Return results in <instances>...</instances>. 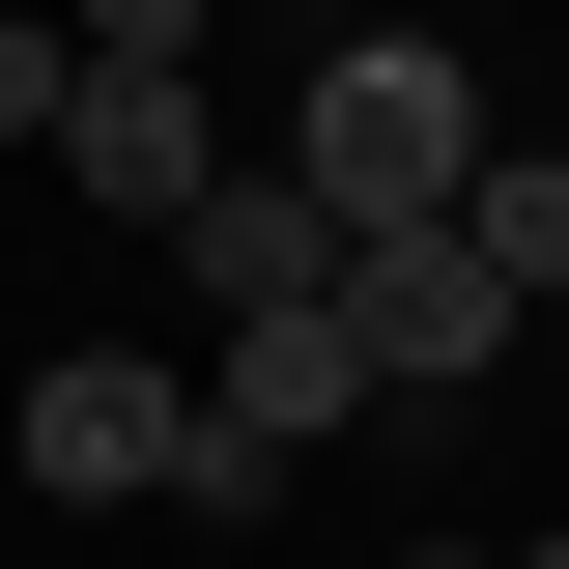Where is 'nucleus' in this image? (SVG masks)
Returning a JSON list of instances; mask_svg holds the SVG:
<instances>
[{
    "label": "nucleus",
    "mask_w": 569,
    "mask_h": 569,
    "mask_svg": "<svg viewBox=\"0 0 569 569\" xmlns=\"http://www.w3.org/2000/svg\"><path fill=\"white\" fill-rule=\"evenodd\" d=\"M399 569H512V541H399Z\"/></svg>",
    "instance_id": "10"
},
{
    "label": "nucleus",
    "mask_w": 569,
    "mask_h": 569,
    "mask_svg": "<svg viewBox=\"0 0 569 569\" xmlns=\"http://www.w3.org/2000/svg\"><path fill=\"white\" fill-rule=\"evenodd\" d=\"M171 257H200V313H313V284H342V200H313V171H228Z\"/></svg>",
    "instance_id": "6"
},
{
    "label": "nucleus",
    "mask_w": 569,
    "mask_h": 569,
    "mask_svg": "<svg viewBox=\"0 0 569 569\" xmlns=\"http://www.w3.org/2000/svg\"><path fill=\"white\" fill-rule=\"evenodd\" d=\"M512 569H569V541H512Z\"/></svg>",
    "instance_id": "11"
},
{
    "label": "nucleus",
    "mask_w": 569,
    "mask_h": 569,
    "mask_svg": "<svg viewBox=\"0 0 569 569\" xmlns=\"http://www.w3.org/2000/svg\"><path fill=\"white\" fill-rule=\"evenodd\" d=\"M86 114V29H0V142H58Z\"/></svg>",
    "instance_id": "8"
},
{
    "label": "nucleus",
    "mask_w": 569,
    "mask_h": 569,
    "mask_svg": "<svg viewBox=\"0 0 569 569\" xmlns=\"http://www.w3.org/2000/svg\"><path fill=\"white\" fill-rule=\"evenodd\" d=\"M200 342H228V370H200V399H228V427H257V456H313V427H342V399H370V313H342V284H313V313H200Z\"/></svg>",
    "instance_id": "5"
},
{
    "label": "nucleus",
    "mask_w": 569,
    "mask_h": 569,
    "mask_svg": "<svg viewBox=\"0 0 569 569\" xmlns=\"http://www.w3.org/2000/svg\"><path fill=\"white\" fill-rule=\"evenodd\" d=\"M58 171L114 228H200L228 200V114H200V58H86V114H58Z\"/></svg>",
    "instance_id": "4"
},
{
    "label": "nucleus",
    "mask_w": 569,
    "mask_h": 569,
    "mask_svg": "<svg viewBox=\"0 0 569 569\" xmlns=\"http://www.w3.org/2000/svg\"><path fill=\"white\" fill-rule=\"evenodd\" d=\"M58 29H86V58H200V0H58Z\"/></svg>",
    "instance_id": "9"
},
{
    "label": "nucleus",
    "mask_w": 569,
    "mask_h": 569,
    "mask_svg": "<svg viewBox=\"0 0 569 569\" xmlns=\"http://www.w3.org/2000/svg\"><path fill=\"white\" fill-rule=\"evenodd\" d=\"M456 228H485V284L541 313V284H569V142H485V200H456Z\"/></svg>",
    "instance_id": "7"
},
{
    "label": "nucleus",
    "mask_w": 569,
    "mask_h": 569,
    "mask_svg": "<svg viewBox=\"0 0 569 569\" xmlns=\"http://www.w3.org/2000/svg\"><path fill=\"white\" fill-rule=\"evenodd\" d=\"M342 313H370V399H485V370H512L485 228H370V257H342Z\"/></svg>",
    "instance_id": "3"
},
{
    "label": "nucleus",
    "mask_w": 569,
    "mask_h": 569,
    "mask_svg": "<svg viewBox=\"0 0 569 569\" xmlns=\"http://www.w3.org/2000/svg\"><path fill=\"white\" fill-rule=\"evenodd\" d=\"M0 456H29L58 512H171V456H200V399H171L142 342H58L29 399H0Z\"/></svg>",
    "instance_id": "2"
},
{
    "label": "nucleus",
    "mask_w": 569,
    "mask_h": 569,
    "mask_svg": "<svg viewBox=\"0 0 569 569\" xmlns=\"http://www.w3.org/2000/svg\"><path fill=\"white\" fill-rule=\"evenodd\" d=\"M284 171L342 200V257H370V228H456V200H485V58H456V29H342L313 114H284Z\"/></svg>",
    "instance_id": "1"
}]
</instances>
